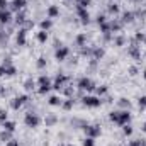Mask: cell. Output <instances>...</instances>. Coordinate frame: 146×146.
Instances as JSON below:
<instances>
[{
  "mask_svg": "<svg viewBox=\"0 0 146 146\" xmlns=\"http://www.w3.org/2000/svg\"><path fill=\"white\" fill-rule=\"evenodd\" d=\"M109 119L115 124V126H126V124H129V121H131V112L127 109H121V110H112L109 114Z\"/></svg>",
  "mask_w": 146,
  "mask_h": 146,
  "instance_id": "obj_1",
  "label": "cell"
},
{
  "mask_svg": "<svg viewBox=\"0 0 146 146\" xmlns=\"http://www.w3.org/2000/svg\"><path fill=\"white\" fill-rule=\"evenodd\" d=\"M37 94L39 95H46L51 88H53V82L46 76V75H41L39 78H37Z\"/></svg>",
  "mask_w": 146,
  "mask_h": 146,
  "instance_id": "obj_2",
  "label": "cell"
},
{
  "mask_svg": "<svg viewBox=\"0 0 146 146\" xmlns=\"http://www.w3.org/2000/svg\"><path fill=\"white\" fill-rule=\"evenodd\" d=\"M76 88L82 90V92H92V90H95V83H94L92 78L83 76V78H80V80L76 82Z\"/></svg>",
  "mask_w": 146,
  "mask_h": 146,
  "instance_id": "obj_3",
  "label": "cell"
},
{
  "mask_svg": "<svg viewBox=\"0 0 146 146\" xmlns=\"http://www.w3.org/2000/svg\"><path fill=\"white\" fill-rule=\"evenodd\" d=\"M82 102H83L85 107H90V109H97V107L102 106V99L99 95H85L82 99Z\"/></svg>",
  "mask_w": 146,
  "mask_h": 146,
  "instance_id": "obj_4",
  "label": "cell"
},
{
  "mask_svg": "<svg viewBox=\"0 0 146 146\" xmlns=\"http://www.w3.org/2000/svg\"><path fill=\"white\" fill-rule=\"evenodd\" d=\"M24 124H26L27 127L34 129V127H37V126L41 124V117L37 115L36 112H27V114L24 115Z\"/></svg>",
  "mask_w": 146,
  "mask_h": 146,
  "instance_id": "obj_5",
  "label": "cell"
},
{
  "mask_svg": "<svg viewBox=\"0 0 146 146\" xmlns=\"http://www.w3.org/2000/svg\"><path fill=\"white\" fill-rule=\"evenodd\" d=\"M83 131H85V136L94 138V139L102 134V129H100V126H97V124H85V126H83Z\"/></svg>",
  "mask_w": 146,
  "mask_h": 146,
  "instance_id": "obj_6",
  "label": "cell"
},
{
  "mask_svg": "<svg viewBox=\"0 0 146 146\" xmlns=\"http://www.w3.org/2000/svg\"><path fill=\"white\" fill-rule=\"evenodd\" d=\"M27 100H29L27 95H17V97H14V99L10 100V107L14 110H19L24 104H27Z\"/></svg>",
  "mask_w": 146,
  "mask_h": 146,
  "instance_id": "obj_7",
  "label": "cell"
},
{
  "mask_svg": "<svg viewBox=\"0 0 146 146\" xmlns=\"http://www.w3.org/2000/svg\"><path fill=\"white\" fill-rule=\"evenodd\" d=\"M66 82H68V76L63 75V73H58L56 78H54V82H53V88H54V90H63Z\"/></svg>",
  "mask_w": 146,
  "mask_h": 146,
  "instance_id": "obj_8",
  "label": "cell"
},
{
  "mask_svg": "<svg viewBox=\"0 0 146 146\" xmlns=\"http://www.w3.org/2000/svg\"><path fill=\"white\" fill-rule=\"evenodd\" d=\"M68 54H70V48H66V46H60V48L56 49V53H54V58H56L58 61H65V60L68 58Z\"/></svg>",
  "mask_w": 146,
  "mask_h": 146,
  "instance_id": "obj_9",
  "label": "cell"
},
{
  "mask_svg": "<svg viewBox=\"0 0 146 146\" xmlns=\"http://www.w3.org/2000/svg\"><path fill=\"white\" fill-rule=\"evenodd\" d=\"M12 22V12L9 9H2L0 10V24L2 26H7Z\"/></svg>",
  "mask_w": 146,
  "mask_h": 146,
  "instance_id": "obj_10",
  "label": "cell"
},
{
  "mask_svg": "<svg viewBox=\"0 0 146 146\" xmlns=\"http://www.w3.org/2000/svg\"><path fill=\"white\" fill-rule=\"evenodd\" d=\"M76 15H78V19H80L83 24H88V22H90V14H88L87 9H83V7H76Z\"/></svg>",
  "mask_w": 146,
  "mask_h": 146,
  "instance_id": "obj_11",
  "label": "cell"
},
{
  "mask_svg": "<svg viewBox=\"0 0 146 146\" xmlns=\"http://www.w3.org/2000/svg\"><path fill=\"white\" fill-rule=\"evenodd\" d=\"M46 15H48V19L58 17V15H60V7H58V5H49V7L46 9Z\"/></svg>",
  "mask_w": 146,
  "mask_h": 146,
  "instance_id": "obj_12",
  "label": "cell"
},
{
  "mask_svg": "<svg viewBox=\"0 0 146 146\" xmlns=\"http://www.w3.org/2000/svg\"><path fill=\"white\" fill-rule=\"evenodd\" d=\"M26 3H27V0H12V9L15 10V12H21V10H24L26 9Z\"/></svg>",
  "mask_w": 146,
  "mask_h": 146,
  "instance_id": "obj_13",
  "label": "cell"
},
{
  "mask_svg": "<svg viewBox=\"0 0 146 146\" xmlns=\"http://www.w3.org/2000/svg\"><path fill=\"white\" fill-rule=\"evenodd\" d=\"M109 26H110V33H119V31L122 29L124 22H122V21H117V19H114V21H110V22H109Z\"/></svg>",
  "mask_w": 146,
  "mask_h": 146,
  "instance_id": "obj_14",
  "label": "cell"
},
{
  "mask_svg": "<svg viewBox=\"0 0 146 146\" xmlns=\"http://www.w3.org/2000/svg\"><path fill=\"white\" fill-rule=\"evenodd\" d=\"M127 53L134 58V60H138V58H141V51H139V44H134V46H129L127 48Z\"/></svg>",
  "mask_w": 146,
  "mask_h": 146,
  "instance_id": "obj_15",
  "label": "cell"
},
{
  "mask_svg": "<svg viewBox=\"0 0 146 146\" xmlns=\"http://www.w3.org/2000/svg\"><path fill=\"white\" fill-rule=\"evenodd\" d=\"M26 34H27V31L21 27V31L17 33V37H15V41H17L19 46H26Z\"/></svg>",
  "mask_w": 146,
  "mask_h": 146,
  "instance_id": "obj_16",
  "label": "cell"
},
{
  "mask_svg": "<svg viewBox=\"0 0 146 146\" xmlns=\"http://www.w3.org/2000/svg\"><path fill=\"white\" fill-rule=\"evenodd\" d=\"M48 104H49V106H53V107H61L63 99H61L60 95H51V97H49V100H48Z\"/></svg>",
  "mask_w": 146,
  "mask_h": 146,
  "instance_id": "obj_17",
  "label": "cell"
},
{
  "mask_svg": "<svg viewBox=\"0 0 146 146\" xmlns=\"http://www.w3.org/2000/svg\"><path fill=\"white\" fill-rule=\"evenodd\" d=\"M26 21H27L26 12H24V10L17 12V15H15V24H17V26H24V24H26Z\"/></svg>",
  "mask_w": 146,
  "mask_h": 146,
  "instance_id": "obj_18",
  "label": "cell"
},
{
  "mask_svg": "<svg viewBox=\"0 0 146 146\" xmlns=\"http://www.w3.org/2000/svg\"><path fill=\"white\" fill-rule=\"evenodd\" d=\"M39 26H41V31H49V29L53 27V19H48V17H46V19L41 21Z\"/></svg>",
  "mask_w": 146,
  "mask_h": 146,
  "instance_id": "obj_19",
  "label": "cell"
},
{
  "mask_svg": "<svg viewBox=\"0 0 146 146\" xmlns=\"http://www.w3.org/2000/svg\"><path fill=\"white\" fill-rule=\"evenodd\" d=\"M2 127H3L5 131H10V133H14V131H15V122L7 119V121H3V122H2Z\"/></svg>",
  "mask_w": 146,
  "mask_h": 146,
  "instance_id": "obj_20",
  "label": "cell"
},
{
  "mask_svg": "<svg viewBox=\"0 0 146 146\" xmlns=\"http://www.w3.org/2000/svg\"><path fill=\"white\" fill-rule=\"evenodd\" d=\"M75 41H76V46H82V48L87 46V34H85V33H80Z\"/></svg>",
  "mask_w": 146,
  "mask_h": 146,
  "instance_id": "obj_21",
  "label": "cell"
},
{
  "mask_svg": "<svg viewBox=\"0 0 146 146\" xmlns=\"http://www.w3.org/2000/svg\"><path fill=\"white\" fill-rule=\"evenodd\" d=\"M73 106H75V100H73V97H68L66 100H63V104H61V107L65 110H70L73 109Z\"/></svg>",
  "mask_w": 146,
  "mask_h": 146,
  "instance_id": "obj_22",
  "label": "cell"
},
{
  "mask_svg": "<svg viewBox=\"0 0 146 146\" xmlns=\"http://www.w3.org/2000/svg\"><path fill=\"white\" fill-rule=\"evenodd\" d=\"M48 37H49L48 36V31H39V33L36 34V39L41 42V44H44V42L48 41Z\"/></svg>",
  "mask_w": 146,
  "mask_h": 146,
  "instance_id": "obj_23",
  "label": "cell"
},
{
  "mask_svg": "<svg viewBox=\"0 0 146 146\" xmlns=\"http://www.w3.org/2000/svg\"><path fill=\"white\" fill-rule=\"evenodd\" d=\"M104 53H106V51H104L102 48H94V49H92V56H94V60H100V58L104 56Z\"/></svg>",
  "mask_w": 146,
  "mask_h": 146,
  "instance_id": "obj_24",
  "label": "cell"
},
{
  "mask_svg": "<svg viewBox=\"0 0 146 146\" xmlns=\"http://www.w3.org/2000/svg\"><path fill=\"white\" fill-rule=\"evenodd\" d=\"M119 10H121V9H119V5H117L115 2H110L109 5H107V12H109V14H114V15H115V14H119Z\"/></svg>",
  "mask_w": 146,
  "mask_h": 146,
  "instance_id": "obj_25",
  "label": "cell"
},
{
  "mask_svg": "<svg viewBox=\"0 0 146 146\" xmlns=\"http://www.w3.org/2000/svg\"><path fill=\"white\" fill-rule=\"evenodd\" d=\"M95 92H97V95L102 99V95H106V94L109 92V87H107V85H100V87H95Z\"/></svg>",
  "mask_w": 146,
  "mask_h": 146,
  "instance_id": "obj_26",
  "label": "cell"
},
{
  "mask_svg": "<svg viewBox=\"0 0 146 146\" xmlns=\"http://www.w3.org/2000/svg\"><path fill=\"white\" fill-rule=\"evenodd\" d=\"M36 85H37V83L33 80V78H27V80L24 82V88H26V90H34V88H36Z\"/></svg>",
  "mask_w": 146,
  "mask_h": 146,
  "instance_id": "obj_27",
  "label": "cell"
},
{
  "mask_svg": "<svg viewBox=\"0 0 146 146\" xmlns=\"http://www.w3.org/2000/svg\"><path fill=\"white\" fill-rule=\"evenodd\" d=\"M10 139H12V133L3 129V131L0 133V141H5V143H7V141H10Z\"/></svg>",
  "mask_w": 146,
  "mask_h": 146,
  "instance_id": "obj_28",
  "label": "cell"
},
{
  "mask_svg": "<svg viewBox=\"0 0 146 146\" xmlns=\"http://www.w3.org/2000/svg\"><path fill=\"white\" fill-rule=\"evenodd\" d=\"M134 21V12H124L122 14V22H133Z\"/></svg>",
  "mask_w": 146,
  "mask_h": 146,
  "instance_id": "obj_29",
  "label": "cell"
},
{
  "mask_svg": "<svg viewBox=\"0 0 146 146\" xmlns=\"http://www.w3.org/2000/svg\"><path fill=\"white\" fill-rule=\"evenodd\" d=\"M117 104H119V107L127 109V110H129V107H131V102H129L127 99H119V102H117Z\"/></svg>",
  "mask_w": 146,
  "mask_h": 146,
  "instance_id": "obj_30",
  "label": "cell"
},
{
  "mask_svg": "<svg viewBox=\"0 0 146 146\" xmlns=\"http://www.w3.org/2000/svg\"><path fill=\"white\" fill-rule=\"evenodd\" d=\"M56 121H58L56 115H54V114H49V115L46 117V126H53V124H56Z\"/></svg>",
  "mask_w": 146,
  "mask_h": 146,
  "instance_id": "obj_31",
  "label": "cell"
},
{
  "mask_svg": "<svg viewBox=\"0 0 146 146\" xmlns=\"http://www.w3.org/2000/svg\"><path fill=\"white\" fill-rule=\"evenodd\" d=\"M122 133H124V136H131L134 133V129H133V126L126 124V126H122Z\"/></svg>",
  "mask_w": 146,
  "mask_h": 146,
  "instance_id": "obj_32",
  "label": "cell"
},
{
  "mask_svg": "<svg viewBox=\"0 0 146 146\" xmlns=\"http://www.w3.org/2000/svg\"><path fill=\"white\" fill-rule=\"evenodd\" d=\"M37 68H39V70H42V68H46V65H48V63H46V58H44V56H39V58H37Z\"/></svg>",
  "mask_w": 146,
  "mask_h": 146,
  "instance_id": "obj_33",
  "label": "cell"
},
{
  "mask_svg": "<svg viewBox=\"0 0 146 146\" xmlns=\"http://www.w3.org/2000/svg\"><path fill=\"white\" fill-rule=\"evenodd\" d=\"M82 146H95V139H94V138L85 136V139L82 141Z\"/></svg>",
  "mask_w": 146,
  "mask_h": 146,
  "instance_id": "obj_34",
  "label": "cell"
},
{
  "mask_svg": "<svg viewBox=\"0 0 146 146\" xmlns=\"http://www.w3.org/2000/svg\"><path fill=\"white\" fill-rule=\"evenodd\" d=\"M92 3V0H76V7H83V9H88V5Z\"/></svg>",
  "mask_w": 146,
  "mask_h": 146,
  "instance_id": "obj_35",
  "label": "cell"
},
{
  "mask_svg": "<svg viewBox=\"0 0 146 146\" xmlns=\"http://www.w3.org/2000/svg\"><path fill=\"white\" fill-rule=\"evenodd\" d=\"M138 106H139V109L141 110L146 109V95H141V97L138 99Z\"/></svg>",
  "mask_w": 146,
  "mask_h": 146,
  "instance_id": "obj_36",
  "label": "cell"
},
{
  "mask_svg": "<svg viewBox=\"0 0 146 146\" xmlns=\"http://www.w3.org/2000/svg\"><path fill=\"white\" fill-rule=\"evenodd\" d=\"M127 146H146V141H143V139H133V141H129Z\"/></svg>",
  "mask_w": 146,
  "mask_h": 146,
  "instance_id": "obj_37",
  "label": "cell"
},
{
  "mask_svg": "<svg viewBox=\"0 0 146 146\" xmlns=\"http://www.w3.org/2000/svg\"><path fill=\"white\" fill-rule=\"evenodd\" d=\"M7 119H9L7 110H5V109H0V122H3V121H7Z\"/></svg>",
  "mask_w": 146,
  "mask_h": 146,
  "instance_id": "obj_38",
  "label": "cell"
},
{
  "mask_svg": "<svg viewBox=\"0 0 146 146\" xmlns=\"http://www.w3.org/2000/svg\"><path fill=\"white\" fill-rule=\"evenodd\" d=\"M136 41H138V42H146V34L138 33V34H136Z\"/></svg>",
  "mask_w": 146,
  "mask_h": 146,
  "instance_id": "obj_39",
  "label": "cell"
},
{
  "mask_svg": "<svg viewBox=\"0 0 146 146\" xmlns=\"http://www.w3.org/2000/svg\"><path fill=\"white\" fill-rule=\"evenodd\" d=\"M127 72H129L131 76H134V75H138V73H139V70H138V66H129V68H127Z\"/></svg>",
  "mask_w": 146,
  "mask_h": 146,
  "instance_id": "obj_40",
  "label": "cell"
},
{
  "mask_svg": "<svg viewBox=\"0 0 146 146\" xmlns=\"http://www.w3.org/2000/svg\"><path fill=\"white\" fill-rule=\"evenodd\" d=\"M97 22H99V26H100V24H104V22H107L106 15H104V14H99V15H97Z\"/></svg>",
  "mask_w": 146,
  "mask_h": 146,
  "instance_id": "obj_41",
  "label": "cell"
},
{
  "mask_svg": "<svg viewBox=\"0 0 146 146\" xmlns=\"http://www.w3.org/2000/svg\"><path fill=\"white\" fill-rule=\"evenodd\" d=\"M5 146H21L19 145V141H15V139H10V141H7Z\"/></svg>",
  "mask_w": 146,
  "mask_h": 146,
  "instance_id": "obj_42",
  "label": "cell"
},
{
  "mask_svg": "<svg viewBox=\"0 0 146 146\" xmlns=\"http://www.w3.org/2000/svg\"><path fill=\"white\" fill-rule=\"evenodd\" d=\"M2 9H9V2L7 0H0V10Z\"/></svg>",
  "mask_w": 146,
  "mask_h": 146,
  "instance_id": "obj_43",
  "label": "cell"
},
{
  "mask_svg": "<svg viewBox=\"0 0 146 146\" xmlns=\"http://www.w3.org/2000/svg\"><path fill=\"white\" fill-rule=\"evenodd\" d=\"M115 44L117 46H122L124 44V37H115Z\"/></svg>",
  "mask_w": 146,
  "mask_h": 146,
  "instance_id": "obj_44",
  "label": "cell"
},
{
  "mask_svg": "<svg viewBox=\"0 0 146 146\" xmlns=\"http://www.w3.org/2000/svg\"><path fill=\"white\" fill-rule=\"evenodd\" d=\"M141 129H143V133H146V122L143 124V127H141Z\"/></svg>",
  "mask_w": 146,
  "mask_h": 146,
  "instance_id": "obj_45",
  "label": "cell"
},
{
  "mask_svg": "<svg viewBox=\"0 0 146 146\" xmlns=\"http://www.w3.org/2000/svg\"><path fill=\"white\" fill-rule=\"evenodd\" d=\"M3 92H5V90H3V87H2V85H0V95H2V94H3Z\"/></svg>",
  "mask_w": 146,
  "mask_h": 146,
  "instance_id": "obj_46",
  "label": "cell"
},
{
  "mask_svg": "<svg viewBox=\"0 0 146 146\" xmlns=\"http://www.w3.org/2000/svg\"><path fill=\"white\" fill-rule=\"evenodd\" d=\"M143 78L146 80V68H145V72H143Z\"/></svg>",
  "mask_w": 146,
  "mask_h": 146,
  "instance_id": "obj_47",
  "label": "cell"
},
{
  "mask_svg": "<svg viewBox=\"0 0 146 146\" xmlns=\"http://www.w3.org/2000/svg\"><path fill=\"white\" fill-rule=\"evenodd\" d=\"M58 146H66V145H65V143H61V145H58Z\"/></svg>",
  "mask_w": 146,
  "mask_h": 146,
  "instance_id": "obj_48",
  "label": "cell"
},
{
  "mask_svg": "<svg viewBox=\"0 0 146 146\" xmlns=\"http://www.w3.org/2000/svg\"><path fill=\"white\" fill-rule=\"evenodd\" d=\"M66 146H75V145H66Z\"/></svg>",
  "mask_w": 146,
  "mask_h": 146,
  "instance_id": "obj_49",
  "label": "cell"
}]
</instances>
